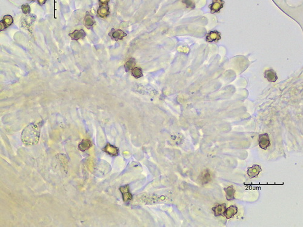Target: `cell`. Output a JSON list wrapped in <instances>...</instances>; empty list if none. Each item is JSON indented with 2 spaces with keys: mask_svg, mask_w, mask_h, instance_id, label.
Here are the masks:
<instances>
[{
  "mask_svg": "<svg viewBox=\"0 0 303 227\" xmlns=\"http://www.w3.org/2000/svg\"><path fill=\"white\" fill-rule=\"evenodd\" d=\"M39 136L40 131L37 125L31 124L23 130L21 139L24 145L31 146L38 144Z\"/></svg>",
  "mask_w": 303,
  "mask_h": 227,
  "instance_id": "cell-1",
  "label": "cell"
},
{
  "mask_svg": "<svg viewBox=\"0 0 303 227\" xmlns=\"http://www.w3.org/2000/svg\"><path fill=\"white\" fill-rule=\"evenodd\" d=\"M132 75L135 78H140L143 76V73L142 70L138 67H135L132 70Z\"/></svg>",
  "mask_w": 303,
  "mask_h": 227,
  "instance_id": "cell-20",
  "label": "cell"
},
{
  "mask_svg": "<svg viewBox=\"0 0 303 227\" xmlns=\"http://www.w3.org/2000/svg\"><path fill=\"white\" fill-rule=\"evenodd\" d=\"M180 47L181 48V50H180V52H187V50H188V49L186 47Z\"/></svg>",
  "mask_w": 303,
  "mask_h": 227,
  "instance_id": "cell-26",
  "label": "cell"
},
{
  "mask_svg": "<svg viewBox=\"0 0 303 227\" xmlns=\"http://www.w3.org/2000/svg\"><path fill=\"white\" fill-rule=\"evenodd\" d=\"M99 1L101 5H108L109 0H99Z\"/></svg>",
  "mask_w": 303,
  "mask_h": 227,
  "instance_id": "cell-23",
  "label": "cell"
},
{
  "mask_svg": "<svg viewBox=\"0 0 303 227\" xmlns=\"http://www.w3.org/2000/svg\"><path fill=\"white\" fill-rule=\"evenodd\" d=\"M0 27H1V31L4 30L5 29H6V26H5V24L3 23V22L2 21H1L0 22Z\"/></svg>",
  "mask_w": 303,
  "mask_h": 227,
  "instance_id": "cell-24",
  "label": "cell"
},
{
  "mask_svg": "<svg viewBox=\"0 0 303 227\" xmlns=\"http://www.w3.org/2000/svg\"><path fill=\"white\" fill-rule=\"evenodd\" d=\"M264 76L268 82H275L278 79L276 72L272 69L265 70L264 73Z\"/></svg>",
  "mask_w": 303,
  "mask_h": 227,
  "instance_id": "cell-5",
  "label": "cell"
},
{
  "mask_svg": "<svg viewBox=\"0 0 303 227\" xmlns=\"http://www.w3.org/2000/svg\"><path fill=\"white\" fill-rule=\"evenodd\" d=\"M211 180V175L208 170H205L201 174V181L203 184L208 183Z\"/></svg>",
  "mask_w": 303,
  "mask_h": 227,
  "instance_id": "cell-16",
  "label": "cell"
},
{
  "mask_svg": "<svg viewBox=\"0 0 303 227\" xmlns=\"http://www.w3.org/2000/svg\"><path fill=\"white\" fill-rule=\"evenodd\" d=\"M84 23L85 26L87 29H90V28L92 27L93 26L95 23L93 16H92L88 12H86V15L85 16L84 20Z\"/></svg>",
  "mask_w": 303,
  "mask_h": 227,
  "instance_id": "cell-10",
  "label": "cell"
},
{
  "mask_svg": "<svg viewBox=\"0 0 303 227\" xmlns=\"http://www.w3.org/2000/svg\"><path fill=\"white\" fill-rule=\"evenodd\" d=\"M21 9L24 14H28L31 12V7L28 4H23L21 6Z\"/></svg>",
  "mask_w": 303,
  "mask_h": 227,
  "instance_id": "cell-22",
  "label": "cell"
},
{
  "mask_svg": "<svg viewBox=\"0 0 303 227\" xmlns=\"http://www.w3.org/2000/svg\"><path fill=\"white\" fill-rule=\"evenodd\" d=\"M47 0H38V3L39 5H43Z\"/></svg>",
  "mask_w": 303,
  "mask_h": 227,
  "instance_id": "cell-25",
  "label": "cell"
},
{
  "mask_svg": "<svg viewBox=\"0 0 303 227\" xmlns=\"http://www.w3.org/2000/svg\"><path fill=\"white\" fill-rule=\"evenodd\" d=\"M220 33L217 31L210 32L206 36V41L209 42H217L221 39Z\"/></svg>",
  "mask_w": 303,
  "mask_h": 227,
  "instance_id": "cell-8",
  "label": "cell"
},
{
  "mask_svg": "<svg viewBox=\"0 0 303 227\" xmlns=\"http://www.w3.org/2000/svg\"><path fill=\"white\" fill-rule=\"evenodd\" d=\"M183 2L186 4L188 8L194 9L195 7V3L192 0H183Z\"/></svg>",
  "mask_w": 303,
  "mask_h": 227,
  "instance_id": "cell-21",
  "label": "cell"
},
{
  "mask_svg": "<svg viewBox=\"0 0 303 227\" xmlns=\"http://www.w3.org/2000/svg\"><path fill=\"white\" fill-rule=\"evenodd\" d=\"M258 144L260 147L264 150H266L267 148L270 146V138L267 133L260 135L259 139H258Z\"/></svg>",
  "mask_w": 303,
  "mask_h": 227,
  "instance_id": "cell-2",
  "label": "cell"
},
{
  "mask_svg": "<svg viewBox=\"0 0 303 227\" xmlns=\"http://www.w3.org/2000/svg\"><path fill=\"white\" fill-rule=\"evenodd\" d=\"M135 64H136L135 59L134 58H130L124 65V67H125L126 72L132 70L133 69L135 68Z\"/></svg>",
  "mask_w": 303,
  "mask_h": 227,
  "instance_id": "cell-18",
  "label": "cell"
},
{
  "mask_svg": "<svg viewBox=\"0 0 303 227\" xmlns=\"http://www.w3.org/2000/svg\"><path fill=\"white\" fill-rule=\"evenodd\" d=\"M225 1L223 0H213L212 3L209 5L212 13L219 12L223 7Z\"/></svg>",
  "mask_w": 303,
  "mask_h": 227,
  "instance_id": "cell-4",
  "label": "cell"
},
{
  "mask_svg": "<svg viewBox=\"0 0 303 227\" xmlns=\"http://www.w3.org/2000/svg\"><path fill=\"white\" fill-rule=\"evenodd\" d=\"M119 191L122 193V199L125 202L129 201L132 199V195L129 191V186L128 185L121 187Z\"/></svg>",
  "mask_w": 303,
  "mask_h": 227,
  "instance_id": "cell-6",
  "label": "cell"
},
{
  "mask_svg": "<svg viewBox=\"0 0 303 227\" xmlns=\"http://www.w3.org/2000/svg\"><path fill=\"white\" fill-rule=\"evenodd\" d=\"M238 212V208L236 206L232 205L228 207V208H226L225 213V216L227 219H230L232 217H233Z\"/></svg>",
  "mask_w": 303,
  "mask_h": 227,
  "instance_id": "cell-15",
  "label": "cell"
},
{
  "mask_svg": "<svg viewBox=\"0 0 303 227\" xmlns=\"http://www.w3.org/2000/svg\"><path fill=\"white\" fill-rule=\"evenodd\" d=\"M69 35L72 38V39L77 41L80 39H83L86 37V34L84 31V30L81 29V30H75L72 33L69 34Z\"/></svg>",
  "mask_w": 303,
  "mask_h": 227,
  "instance_id": "cell-12",
  "label": "cell"
},
{
  "mask_svg": "<svg viewBox=\"0 0 303 227\" xmlns=\"http://www.w3.org/2000/svg\"><path fill=\"white\" fill-rule=\"evenodd\" d=\"M262 171V168L260 165L255 164L251 167H249L247 170V175L250 179L257 178L260 173Z\"/></svg>",
  "mask_w": 303,
  "mask_h": 227,
  "instance_id": "cell-3",
  "label": "cell"
},
{
  "mask_svg": "<svg viewBox=\"0 0 303 227\" xmlns=\"http://www.w3.org/2000/svg\"><path fill=\"white\" fill-rule=\"evenodd\" d=\"M212 210L214 211L215 216H225V213L226 210V205L225 204L218 205L215 207H214Z\"/></svg>",
  "mask_w": 303,
  "mask_h": 227,
  "instance_id": "cell-11",
  "label": "cell"
},
{
  "mask_svg": "<svg viewBox=\"0 0 303 227\" xmlns=\"http://www.w3.org/2000/svg\"><path fill=\"white\" fill-rule=\"evenodd\" d=\"M225 191L226 192V196L227 200H232L235 199V189H234L233 186H230L227 188H225Z\"/></svg>",
  "mask_w": 303,
  "mask_h": 227,
  "instance_id": "cell-17",
  "label": "cell"
},
{
  "mask_svg": "<svg viewBox=\"0 0 303 227\" xmlns=\"http://www.w3.org/2000/svg\"><path fill=\"white\" fill-rule=\"evenodd\" d=\"M110 15L109 7L108 5H101L97 10V15L99 17L105 18Z\"/></svg>",
  "mask_w": 303,
  "mask_h": 227,
  "instance_id": "cell-7",
  "label": "cell"
},
{
  "mask_svg": "<svg viewBox=\"0 0 303 227\" xmlns=\"http://www.w3.org/2000/svg\"><path fill=\"white\" fill-rule=\"evenodd\" d=\"M31 1H33V0H31Z\"/></svg>",
  "mask_w": 303,
  "mask_h": 227,
  "instance_id": "cell-27",
  "label": "cell"
},
{
  "mask_svg": "<svg viewBox=\"0 0 303 227\" xmlns=\"http://www.w3.org/2000/svg\"><path fill=\"white\" fill-rule=\"evenodd\" d=\"M3 23L5 24L6 27L11 26L13 22V19L12 16L10 15H5L3 17V20H2Z\"/></svg>",
  "mask_w": 303,
  "mask_h": 227,
  "instance_id": "cell-19",
  "label": "cell"
},
{
  "mask_svg": "<svg viewBox=\"0 0 303 227\" xmlns=\"http://www.w3.org/2000/svg\"><path fill=\"white\" fill-rule=\"evenodd\" d=\"M103 151L108 153L112 156H117L119 153V149L116 147L112 146L110 144H107L105 147L103 149Z\"/></svg>",
  "mask_w": 303,
  "mask_h": 227,
  "instance_id": "cell-13",
  "label": "cell"
},
{
  "mask_svg": "<svg viewBox=\"0 0 303 227\" xmlns=\"http://www.w3.org/2000/svg\"><path fill=\"white\" fill-rule=\"evenodd\" d=\"M109 35L112 37L115 41H118L119 39H122L124 37H126L127 34L121 30L115 31L114 29H112L111 33L109 34Z\"/></svg>",
  "mask_w": 303,
  "mask_h": 227,
  "instance_id": "cell-9",
  "label": "cell"
},
{
  "mask_svg": "<svg viewBox=\"0 0 303 227\" xmlns=\"http://www.w3.org/2000/svg\"><path fill=\"white\" fill-rule=\"evenodd\" d=\"M92 146V143L89 139H83L78 145V149L81 151H85L89 150Z\"/></svg>",
  "mask_w": 303,
  "mask_h": 227,
  "instance_id": "cell-14",
  "label": "cell"
}]
</instances>
